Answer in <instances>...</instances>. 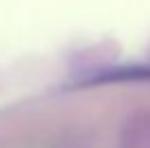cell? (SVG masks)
Wrapping results in <instances>:
<instances>
[{
  "instance_id": "1",
  "label": "cell",
  "mask_w": 150,
  "mask_h": 148,
  "mask_svg": "<svg viewBox=\"0 0 150 148\" xmlns=\"http://www.w3.org/2000/svg\"><path fill=\"white\" fill-rule=\"evenodd\" d=\"M122 148H150V118H135L126 126Z\"/></svg>"
}]
</instances>
